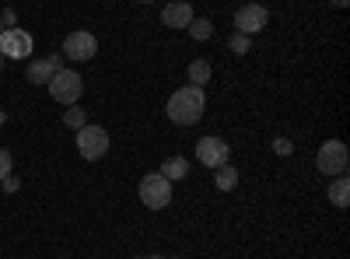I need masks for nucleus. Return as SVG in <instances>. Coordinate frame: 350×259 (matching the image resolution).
Returning <instances> with one entry per match:
<instances>
[{
  "mask_svg": "<svg viewBox=\"0 0 350 259\" xmlns=\"http://www.w3.org/2000/svg\"><path fill=\"white\" fill-rule=\"evenodd\" d=\"M56 70H60V56H46V60H32V64H28V81H32V84H49V77L56 74Z\"/></svg>",
  "mask_w": 350,
  "mask_h": 259,
  "instance_id": "obj_11",
  "label": "nucleus"
},
{
  "mask_svg": "<svg viewBox=\"0 0 350 259\" xmlns=\"http://www.w3.org/2000/svg\"><path fill=\"white\" fill-rule=\"evenodd\" d=\"M333 4H336V8H347V4H350V0H333Z\"/></svg>",
  "mask_w": 350,
  "mask_h": 259,
  "instance_id": "obj_22",
  "label": "nucleus"
},
{
  "mask_svg": "<svg viewBox=\"0 0 350 259\" xmlns=\"http://www.w3.org/2000/svg\"><path fill=\"white\" fill-rule=\"evenodd\" d=\"M64 120H67V126H74V130H81V126L88 123V116H84V109H81V105H70Z\"/></svg>",
  "mask_w": 350,
  "mask_h": 259,
  "instance_id": "obj_17",
  "label": "nucleus"
},
{
  "mask_svg": "<svg viewBox=\"0 0 350 259\" xmlns=\"http://www.w3.org/2000/svg\"><path fill=\"white\" fill-rule=\"evenodd\" d=\"M0 123H4V112H0Z\"/></svg>",
  "mask_w": 350,
  "mask_h": 259,
  "instance_id": "obj_26",
  "label": "nucleus"
},
{
  "mask_svg": "<svg viewBox=\"0 0 350 259\" xmlns=\"http://www.w3.org/2000/svg\"><path fill=\"white\" fill-rule=\"evenodd\" d=\"M228 46H231V53H239V56H245L252 42H249V36H242V32H235V36H231V39H228Z\"/></svg>",
  "mask_w": 350,
  "mask_h": 259,
  "instance_id": "obj_18",
  "label": "nucleus"
},
{
  "mask_svg": "<svg viewBox=\"0 0 350 259\" xmlns=\"http://www.w3.org/2000/svg\"><path fill=\"white\" fill-rule=\"evenodd\" d=\"M326 193H329V204L343 210V207L350 204V179H347V176H333Z\"/></svg>",
  "mask_w": 350,
  "mask_h": 259,
  "instance_id": "obj_12",
  "label": "nucleus"
},
{
  "mask_svg": "<svg viewBox=\"0 0 350 259\" xmlns=\"http://www.w3.org/2000/svg\"><path fill=\"white\" fill-rule=\"evenodd\" d=\"M186 172H189V161H186L183 154H175V158H168V161L161 165V176H165L168 182H179V179H186Z\"/></svg>",
  "mask_w": 350,
  "mask_h": 259,
  "instance_id": "obj_13",
  "label": "nucleus"
},
{
  "mask_svg": "<svg viewBox=\"0 0 350 259\" xmlns=\"http://www.w3.org/2000/svg\"><path fill=\"white\" fill-rule=\"evenodd\" d=\"M0 67H4V53H0Z\"/></svg>",
  "mask_w": 350,
  "mask_h": 259,
  "instance_id": "obj_24",
  "label": "nucleus"
},
{
  "mask_svg": "<svg viewBox=\"0 0 350 259\" xmlns=\"http://www.w3.org/2000/svg\"><path fill=\"white\" fill-rule=\"evenodd\" d=\"M0 32H4V18H0Z\"/></svg>",
  "mask_w": 350,
  "mask_h": 259,
  "instance_id": "obj_25",
  "label": "nucleus"
},
{
  "mask_svg": "<svg viewBox=\"0 0 350 259\" xmlns=\"http://www.w3.org/2000/svg\"><path fill=\"white\" fill-rule=\"evenodd\" d=\"M140 4H151V0H140Z\"/></svg>",
  "mask_w": 350,
  "mask_h": 259,
  "instance_id": "obj_27",
  "label": "nucleus"
},
{
  "mask_svg": "<svg viewBox=\"0 0 350 259\" xmlns=\"http://www.w3.org/2000/svg\"><path fill=\"white\" fill-rule=\"evenodd\" d=\"M203 109H207V95L196 84H186L168 98V120L175 126H196L203 120Z\"/></svg>",
  "mask_w": 350,
  "mask_h": 259,
  "instance_id": "obj_1",
  "label": "nucleus"
},
{
  "mask_svg": "<svg viewBox=\"0 0 350 259\" xmlns=\"http://www.w3.org/2000/svg\"><path fill=\"white\" fill-rule=\"evenodd\" d=\"M196 158L207 165V168H221V165H228L231 151H228V144H224L221 137H203V140L196 144Z\"/></svg>",
  "mask_w": 350,
  "mask_h": 259,
  "instance_id": "obj_9",
  "label": "nucleus"
},
{
  "mask_svg": "<svg viewBox=\"0 0 350 259\" xmlns=\"http://www.w3.org/2000/svg\"><path fill=\"white\" fill-rule=\"evenodd\" d=\"M207 81H211V64H207V60H193V64H189V84L203 88Z\"/></svg>",
  "mask_w": 350,
  "mask_h": 259,
  "instance_id": "obj_15",
  "label": "nucleus"
},
{
  "mask_svg": "<svg viewBox=\"0 0 350 259\" xmlns=\"http://www.w3.org/2000/svg\"><path fill=\"white\" fill-rule=\"evenodd\" d=\"M0 53H4V60H25V56H32V36L18 25L4 28L0 32Z\"/></svg>",
  "mask_w": 350,
  "mask_h": 259,
  "instance_id": "obj_6",
  "label": "nucleus"
},
{
  "mask_svg": "<svg viewBox=\"0 0 350 259\" xmlns=\"http://www.w3.org/2000/svg\"><path fill=\"white\" fill-rule=\"evenodd\" d=\"M11 168H14V158H11V151H8V148H0V182H4V179L11 176Z\"/></svg>",
  "mask_w": 350,
  "mask_h": 259,
  "instance_id": "obj_19",
  "label": "nucleus"
},
{
  "mask_svg": "<svg viewBox=\"0 0 350 259\" xmlns=\"http://www.w3.org/2000/svg\"><path fill=\"white\" fill-rule=\"evenodd\" d=\"M189 36H193L196 42H207V39L214 36V25L203 21V18H193V21H189Z\"/></svg>",
  "mask_w": 350,
  "mask_h": 259,
  "instance_id": "obj_16",
  "label": "nucleus"
},
{
  "mask_svg": "<svg viewBox=\"0 0 350 259\" xmlns=\"http://www.w3.org/2000/svg\"><path fill=\"white\" fill-rule=\"evenodd\" d=\"M49 92H53L56 102L77 105V98H81V92H84V81H81L77 70H64V67H60V70L49 77Z\"/></svg>",
  "mask_w": 350,
  "mask_h": 259,
  "instance_id": "obj_4",
  "label": "nucleus"
},
{
  "mask_svg": "<svg viewBox=\"0 0 350 259\" xmlns=\"http://www.w3.org/2000/svg\"><path fill=\"white\" fill-rule=\"evenodd\" d=\"M77 151H81L84 161H98V158H105V151H109V133H105V126L84 123V126L77 130Z\"/></svg>",
  "mask_w": 350,
  "mask_h": 259,
  "instance_id": "obj_3",
  "label": "nucleus"
},
{
  "mask_svg": "<svg viewBox=\"0 0 350 259\" xmlns=\"http://www.w3.org/2000/svg\"><path fill=\"white\" fill-rule=\"evenodd\" d=\"M189 21H193L189 0H172V4L161 8V25H168V28H189Z\"/></svg>",
  "mask_w": 350,
  "mask_h": 259,
  "instance_id": "obj_10",
  "label": "nucleus"
},
{
  "mask_svg": "<svg viewBox=\"0 0 350 259\" xmlns=\"http://www.w3.org/2000/svg\"><path fill=\"white\" fill-rule=\"evenodd\" d=\"M273 148H277L280 154H287V151H291V140H277V144H273Z\"/></svg>",
  "mask_w": 350,
  "mask_h": 259,
  "instance_id": "obj_20",
  "label": "nucleus"
},
{
  "mask_svg": "<svg viewBox=\"0 0 350 259\" xmlns=\"http://www.w3.org/2000/svg\"><path fill=\"white\" fill-rule=\"evenodd\" d=\"M347 144L343 140H326L323 148H319V154H315V165H319V172H323V176H343L347 172Z\"/></svg>",
  "mask_w": 350,
  "mask_h": 259,
  "instance_id": "obj_5",
  "label": "nucleus"
},
{
  "mask_svg": "<svg viewBox=\"0 0 350 259\" xmlns=\"http://www.w3.org/2000/svg\"><path fill=\"white\" fill-rule=\"evenodd\" d=\"M140 204L148 210H165L172 204V182L161 172H151V176L140 179Z\"/></svg>",
  "mask_w": 350,
  "mask_h": 259,
  "instance_id": "obj_2",
  "label": "nucleus"
},
{
  "mask_svg": "<svg viewBox=\"0 0 350 259\" xmlns=\"http://www.w3.org/2000/svg\"><path fill=\"white\" fill-rule=\"evenodd\" d=\"M214 186H217L221 193H231V189L239 186V168H231V165L214 168Z\"/></svg>",
  "mask_w": 350,
  "mask_h": 259,
  "instance_id": "obj_14",
  "label": "nucleus"
},
{
  "mask_svg": "<svg viewBox=\"0 0 350 259\" xmlns=\"http://www.w3.org/2000/svg\"><path fill=\"white\" fill-rule=\"evenodd\" d=\"M4 189H8V193H14V189H18V179H14V176H8V179H4Z\"/></svg>",
  "mask_w": 350,
  "mask_h": 259,
  "instance_id": "obj_21",
  "label": "nucleus"
},
{
  "mask_svg": "<svg viewBox=\"0 0 350 259\" xmlns=\"http://www.w3.org/2000/svg\"><path fill=\"white\" fill-rule=\"evenodd\" d=\"M144 259H161V256H144Z\"/></svg>",
  "mask_w": 350,
  "mask_h": 259,
  "instance_id": "obj_23",
  "label": "nucleus"
},
{
  "mask_svg": "<svg viewBox=\"0 0 350 259\" xmlns=\"http://www.w3.org/2000/svg\"><path fill=\"white\" fill-rule=\"evenodd\" d=\"M98 53V39L92 32H70L64 39V56L74 64H84V60H92V56Z\"/></svg>",
  "mask_w": 350,
  "mask_h": 259,
  "instance_id": "obj_7",
  "label": "nucleus"
},
{
  "mask_svg": "<svg viewBox=\"0 0 350 259\" xmlns=\"http://www.w3.org/2000/svg\"><path fill=\"white\" fill-rule=\"evenodd\" d=\"M267 8L262 4H245V8H239L235 11V32H242V36H252V32H262L267 28Z\"/></svg>",
  "mask_w": 350,
  "mask_h": 259,
  "instance_id": "obj_8",
  "label": "nucleus"
}]
</instances>
